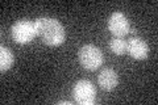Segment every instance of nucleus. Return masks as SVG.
Listing matches in <instances>:
<instances>
[{
  "instance_id": "3",
  "label": "nucleus",
  "mask_w": 158,
  "mask_h": 105,
  "mask_svg": "<svg viewBox=\"0 0 158 105\" xmlns=\"http://www.w3.org/2000/svg\"><path fill=\"white\" fill-rule=\"evenodd\" d=\"M12 38L15 42L20 45H25L32 42L34 37L37 36L36 33V25L34 22L29 21V20H20V21L15 22L11 29Z\"/></svg>"
},
{
  "instance_id": "1",
  "label": "nucleus",
  "mask_w": 158,
  "mask_h": 105,
  "mask_svg": "<svg viewBox=\"0 0 158 105\" xmlns=\"http://www.w3.org/2000/svg\"><path fill=\"white\" fill-rule=\"evenodd\" d=\"M36 33L48 46H59L65 42L66 32L63 25L56 18L40 17L36 20Z\"/></svg>"
},
{
  "instance_id": "6",
  "label": "nucleus",
  "mask_w": 158,
  "mask_h": 105,
  "mask_svg": "<svg viewBox=\"0 0 158 105\" xmlns=\"http://www.w3.org/2000/svg\"><path fill=\"white\" fill-rule=\"evenodd\" d=\"M127 53H129V55L137 61H142V59L148 58L149 46L142 38L133 37L129 41H127Z\"/></svg>"
},
{
  "instance_id": "2",
  "label": "nucleus",
  "mask_w": 158,
  "mask_h": 105,
  "mask_svg": "<svg viewBox=\"0 0 158 105\" xmlns=\"http://www.w3.org/2000/svg\"><path fill=\"white\" fill-rule=\"evenodd\" d=\"M79 62L83 66V68L88 71H95L103 63V53L100 49L94 46V45H85L79 50Z\"/></svg>"
},
{
  "instance_id": "5",
  "label": "nucleus",
  "mask_w": 158,
  "mask_h": 105,
  "mask_svg": "<svg viewBox=\"0 0 158 105\" xmlns=\"http://www.w3.org/2000/svg\"><path fill=\"white\" fill-rule=\"evenodd\" d=\"M108 29L115 37L123 38L125 34L129 33L131 25L128 18L121 12H113L108 20Z\"/></svg>"
},
{
  "instance_id": "9",
  "label": "nucleus",
  "mask_w": 158,
  "mask_h": 105,
  "mask_svg": "<svg viewBox=\"0 0 158 105\" xmlns=\"http://www.w3.org/2000/svg\"><path fill=\"white\" fill-rule=\"evenodd\" d=\"M110 49L112 50L113 54H116V55H124L127 53V41H124V38L115 37L113 39H111Z\"/></svg>"
},
{
  "instance_id": "8",
  "label": "nucleus",
  "mask_w": 158,
  "mask_h": 105,
  "mask_svg": "<svg viewBox=\"0 0 158 105\" xmlns=\"http://www.w3.org/2000/svg\"><path fill=\"white\" fill-rule=\"evenodd\" d=\"M13 62H15V57H13V53L6 46H2L0 47V70L4 72L9 70L13 66Z\"/></svg>"
},
{
  "instance_id": "10",
  "label": "nucleus",
  "mask_w": 158,
  "mask_h": 105,
  "mask_svg": "<svg viewBox=\"0 0 158 105\" xmlns=\"http://www.w3.org/2000/svg\"><path fill=\"white\" fill-rule=\"evenodd\" d=\"M58 105H71L70 101H58Z\"/></svg>"
},
{
  "instance_id": "4",
  "label": "nucleus",
  "mask_w": 158,
  "mask_h": 105,
  "mask_svg": "<svg viewBox=\"0 0 158 105\" xmlns=\"http://www.w3.org/2000/svg\"><path fill=\"white\" fill-rule=\"evenodd\" d=\"M73 96L79 105H92L95 103L96 89L90 80H79L73 88Z\"/></svg>"
},
{
  "instance_id": "7",
  "label": "nucleus",
  "mask_w": 158,
  "mask_h": 105,
  "mask_svg": "<svg viewBox=\"0 0 158 105\" xmlns=\"http://www.w3.org/2000/svg\"><path fill=\"white\" fill-rule=\"evenodd\" d=\"M99 86H100L102 89L104 91H112L113 88H116L117 83H118V76L115 70L112 68H104L102 70L100 75L98 78Z\"/></svg>"
}]
</instances>
